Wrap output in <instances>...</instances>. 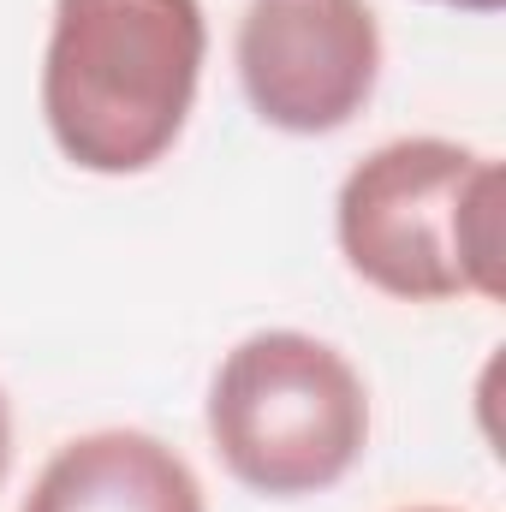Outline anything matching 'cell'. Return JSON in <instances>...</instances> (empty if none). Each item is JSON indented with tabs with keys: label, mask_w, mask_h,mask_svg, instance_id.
<instances>
[{
	"label": "cell",
	"mask_w": 506,
	"mask_h": 512,
	"mask_svg": "<svg viewBox=\"0 0 506 512\" xmlns=\"http://www.w3.org/2000/svg\"><path fill=\"white\" fill-rule=\"evenodd\" d=\"M24 512H209L191 465L143 435V429H96L66 441L42 477L30 483Z\"/></svg>",
	"instance_id": "obj_5"
},
{
	"label": "cell",
	"mask_w": 506,
	"mask_h": 512,
	"mask_svg": "<svg viewBox=\"0 0 506 512\" xmlns=\"http://www.w3.org/2000/svg\"><path fill=\"white\" fill-rule=\"evenodd\" d=\"M209 441L251 495H322L358 465L370 441L364 376L316 334L262 328L215 370Z\"/></svg>",
	"instance_id": "obj_3"
},
{
	"label": "cell",
	"mask_w": 506,
	"mask_h": 512,
	"mask_svg": "<svg viewBox=\"0 0 506 512\" xmlns=\"http://www.w3.org/2000/svg\"><path fill=\"white\" fill-rule=\"evenodd\" d=\"M429 6H453V12H477V18H489V12H501L506 0H429Z\"/></svg>",
	"instance_id": "obj_7"
},
{
	"label": "cell",
	"mask_w": 506,
	"mask_h": 512,
	"mask_svg": "<svg viewBox=\"0 0 506 512\" xmlns=\"http://www.w3.org/2000/svg\"><path fill=\"white\" fill-rule=\"evenodd\" d=\"M6 465H12V405L0 393V483H6Z\"/></svg>",
	"instance_id": "obj_6"
},
{
	"label": "cell",
	"mask_w": 506,
	"mask_h": 512,
	"mask_svg": "<svg viewBox=\"0 0 506 512\" xmlns=\"http://www.w3.org/2000/svg\"><path fill=\"white\" fill-rule=\"evenodd\" d=\"M334 233L346 268L387 298L501 304V161L447 137H393L346 173Z\"/></svg>",
	"instance_id": "obj_2"
},
{
	"label": "cell",
	"mask_w": 506,
	"mask_h": 512,
	"mask_svg": "<svg viewBox=\"0 0 506 512\" xmlns=\"http://www.w3.org/2000/svg\"><path fill=\"white\" fill-rule=\"evenodd\" d=\"M376 78L370 0H251L239 18V84L262 126L328 137L370 108Z\"/></svg>",
	"instance_id": "obj_4"
},
{
	"label": "cell",
	"mask_w": 506,
	"mask_h": 512,
	"mask_svg": "<svg viewBox=\"0 0 506 512\" xmlns=\"http://www.w3.org/2000/svg\"><path fill=\"white\" fill-rule=\"evenodd\" d=\"M209 54L203 0H54L42 120L84 173H143L191 120Z\"/></svg>",
	"instance_id": "obj_1"
},
{
	"label": "cell",
	"mask_w": 506,
	"mask_h": 512,
	"mask_svg": "<svg viewBox=\"0 0 506 512\" xmlns=\"http://www.w3.org/2000/svg\"><path fill=\"white\" fill-rule=\"evenodd\" d=\"M405 512H453V507H405Z\"/></svg>",
	"instance_id": "obj_8"
}]
</instances>
